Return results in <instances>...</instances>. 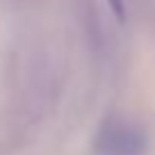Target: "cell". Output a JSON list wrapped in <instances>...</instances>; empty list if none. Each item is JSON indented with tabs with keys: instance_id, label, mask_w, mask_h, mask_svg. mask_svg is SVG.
Here are the masks:
<instances>
[{
	"instance_id": "1",
	"label": "cell",
	"mask_w": 155,
	"mask_h": 155,
	"mask_svg": "<svg viewBox=\"0 0 155 155\" xmlns=\"http://www.w3.org/2000/svg\"><path fill=\"white\" fill-rule=\"evenodd\" d=\"M146 146V132L123 116H107L94 137L96 155H144Z\"/></svg>"
},
{
	"instance_id": "2",
	"label": "cell",
	"mask_w": 155,
	"mask_h": 155,
	"mask_svg": "<svg viewBox=\"0 0 155 155\" xmlns=\"http://www.w3.org/2000/svg\"><path fill=\"white\" fill-rule=\"evenodd\" d=\"M107 5H110V9L114 12V16L119 21L126 18V0H107Z\"/></svg>"
}]
</instances>
